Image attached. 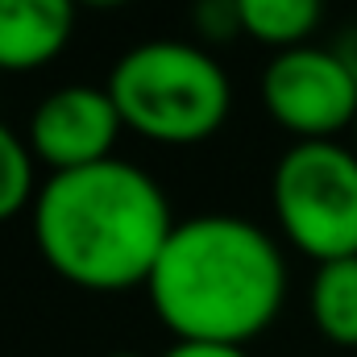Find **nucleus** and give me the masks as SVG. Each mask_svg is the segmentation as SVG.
Listing matches in <instances>:
<instances>
[{"label": "nucleus", "mask_w": 357, "mask_h": 357, "mask_svg": "<svg viewBox=\"0 0 357 357\" xmlns=\"http://www.w3.org/2000/svg\"><path fill=\"white\" fill-rule=\"evenodd\" d=\"M29 225L42 262L63 282L121 295L150 282L178 220L146 167L108 158L46 178L29 208Z\"/></svg>", "instance_id": "f257e3e1"}, {"label": "nucleus", "mask_w": 357, "mask_h": 357, "mask_svg": "<svg viewBox=\"0 0 357 357\" xmlns=\"http://www.w3.org/2000/svg\"><path fill=\"white\" fill-rule=\"evenodd\" d=\"M146 291L175 341L245 349L287 303V258L262 225L204 212L175 225Z\"/></svg>", "instance_id": "f03ea898"}, {"label": "nucleus", "mask_w": 357, "mask_h": 357, "mask_svg": "<svg viewBox=\"0 0 357 357\" xmlns=\"http://www.w3.org/2000/svg\"><path fill=\"white\" fill-rule=\"evenodd\" d=\"M104 88L125 129L158 146H199L220 133L233 112V79L220 59L178 38L129 46Z\"/></svg>", "instance_id": "7ed1b4c3"}, {"label": "nucleus", "mask_w": 357, "mask_h": 357, "mask_svg": "<svg viewBox=\"0 0 357 357\" xmlns=\"http://www.w3.org/2000/svg\"><path fill=\"white\" fill-rule=\"evenodd\" d=\"M270 208L291 250L316 266L357 258V154L341 142H295L270 171Z\"/></svg>", "instance_id": "20e7f679"}, {"label": "nucleus", "mask_w": 357, "mask_h": 357, "mask_svg": "<svg viewBox=\"0 0 357 357\" xmlns=\"http://www.w3.org/2000/svg\"><path fill=\"white\" fill-rule=\"evenodd\" d=\"M262 108L295 142H337L357 121V71L337 46H291L262 67Z\"/></svg>", "instance_id": "39448f33"}, {"label": "nucleus", "mask_w": 357, "mask_h": 357, "mask_svg": "<svg viewBox=\"0 0 357 357\" xmlns=\"http://www.w3.org/2000/svg\"><path fill=\"white\" fill-rule=\"evenodd\" d=\"M125 121L112 104L108 88L91 84H67V88L46 91L25 125V142L50 175L79 171L116 158V137Z\"/></svg>", "instance_id": "423d86ee"}, {"label": "nucleus", "mask_w": 357, "mask_h": 357, "mask_svg": "<svg viewBox=\"0 0 357 357\" xmlns=\"http://www.w3.org/2000/svg\"><path fill=\"white\" fill-rule=\"evenodd\" d=\"M75 0H0V71L50 67L75 38Z\"/></svg>", "instance_id": "0eeeda50"}, {"label": "nucleus", "mask_w": 357, "mask_h": 357, "mask_svg": "<svg viewBox=\"0 0 357 357\" xmlns=\"http://www.w3.org/2000/svg\"><path fill=\"white\" fill-rule=\"evenodd\" d=\"M307 312L316 333L333 349L357 354V258H337L316 266L307 287Z\"/></svg>", "instance_id": "6e6552de"}, {"label": "nucleus", "mask_w": 357, "mask_h": 357, "mask_svg": "<svg viewBox=\"0 0 357 357\" xmlns=\"http://www.w3.org/2000/svg\"><path fill=\"white\" fill-rule=\"evenodd\" d=\"M237 17L245 38L278 54L312 42L324 21V0H237Z\"/></svg>", "instance_id": "1a4fd4ad"}, {"label": "nucleus", "mask_w": 357, "mask_h": 357, "mask_svg": "<svg viewBox=\"0 0 357 357\" xmlns=\"http://www.w3.org/2000/svg\"><path fill=\"white\" fill-rule=\"evenodd\" d=\"M38 158L25 142V133L8 129L0 121V225L33 208L38 199Z\"/></svg>", "instance_id": "9d476101"}, {"label": "nucleus", "mask_w": 357, "mask_h": 357, "mask_svg": "<svg viewBox=\"0 0 357 357\" xmlns=\"http://www.w3.org/2000/svg\"><path fill=\"white\" fill-rule=\"evenodd\" d=\"M191 25H195V42H199L204 50H216V46L237 42V38H241L237 0H195Z\"/></svg>", "instance_id": "9b49d317"}, {"label": "nucleus", "mask_w": 357, "mask_h": 357, "mask_svg": "<svg viewBox=\"0 0 357 357\" xmlns=\"http://www.w3.org/2000/svg\"><path fill=\"white\" fill-rule=\"evenodd\" d=\"M162 357H250L241 345H212V341H175Z\"/></svg>", "instance_id": "f8f14e48"}, {"label": "nucleus", "mask_w": 357, "mask_h": 357, "mask_svg": "<svg viewBox=\"0 0 357 357\" xmlns=\"http://www.w3.org/2000/svg\"><path fill=\"white\" fill-rule=\"evenodd\" d=\"M79 8H121V4H129V0H75Z\"/></svg>", "instance_id": "ddd939ff"}, {"label": "nucleus", "mask_w": 357, "mask_h": 357, "mask_svg": "<svg viewBox=\"0 0 357 357\" xmlns=\"http://www.w3.org/2000/svg\"><path fill=\"white\" fill-rule=\"evenodd\" d=\"M349 142H354V154H357V121H354V129H349Z\"/></svg>", "instance_id": "4468645a"}, {"label": "nucleus", "mask_w": 357, "mask_h": 357, "mask_svg": "<svg viewBox=\"0 0 357 357\" xmlns=\"http://www.w3.org/2000/svg\"><path fill=\"white\" fill-rule=\"evenodd\" d=\"M108 357H142V354H108Z\"/></svg>", "instance_id": "2eb2a0df"}, {"label": "nucleus", "mask_w": 357, "mask_h": 357, "mask_svg": "<svg viewBox=\"0 0 357 357\" xmlns=\"http://www.w3.org/2000/svg\"><path fill=\"white\" fill-rule=\"evenodd\" d=\"M0 75H4V71H0Z\"/></svg>", "instance_id": "dca6fc26"}]
</instances>
